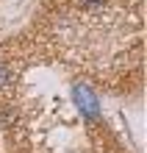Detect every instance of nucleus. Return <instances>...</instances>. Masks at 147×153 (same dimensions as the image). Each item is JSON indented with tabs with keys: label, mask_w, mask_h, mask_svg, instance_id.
Masks as SVG:
<instances>
[{
	"label": "nucleus",
	"mask_w": 147,
	"mask_h": 153,
	"mask_svg": "<svg viewBox=\"0 0 147 153\" xmlns=\"http://www.w3.org/2000/svg\"><path fill=\"white\" fill-rule=\"evenodd\" d=\"M72 95H75V103H78V109H81L83 117L95 120V117L100 114V100H97V95L92 92L86 84H75L72 86Z\"/></svg>",
	"instance_id": "1"
},
{
	"label": "nucleus",
	"mask_w": 147,
	"mask_h": 153,
	"mask_svg": "<svg viewBox=\"0 0 147 153\" xmlns=\"http://www.w3.org/2000/svg\"><path fill=\"white\" fill-rule=\"evenodd\" d=\"M8 78H11V73H8V70L0 64V86H3V84H8Z\"/></svg>",
	"instance_id": "2"
}]
</instances>
